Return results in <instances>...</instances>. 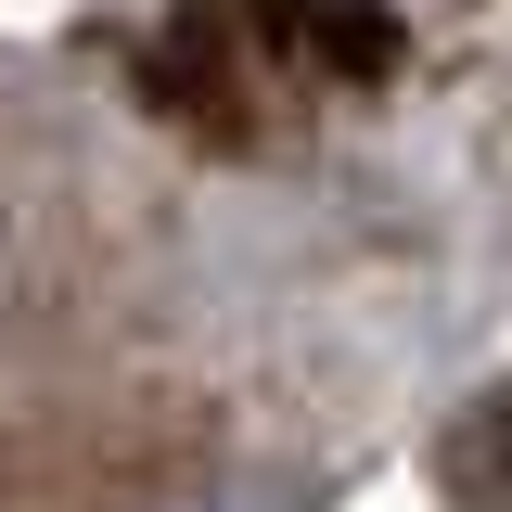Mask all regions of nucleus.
<instances>
[{"label": "nucleus", "instance_id": "nucleus-1", "mask_svg": "<svg viewBox=\"0 0 512 512\" xmlns=\"http://www.w3.org/2000/svg\"><path fill=\"white\" fill-rule=\"evenodd\" d=\"M436 487H448V512H512V384L436 436Z\"/></svg>", "mask_w": 512, "mask_h": 512}, {"label": "nucleus", "instance_id": "nucleus-2", "mask_svg": "<svg viewBox=\"0 0 512 512\" xmlns=\"http://www.w3.org/2000/svg\"><path fill=\"white\" fill-rule=\"evenodd\" d=\"M269 26H282L320 77H384V64H397V26H384L372 0H282Z\"/></svg>", "mask_w": 512, "mask_h": 512}]
</instances>
